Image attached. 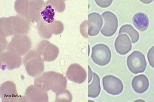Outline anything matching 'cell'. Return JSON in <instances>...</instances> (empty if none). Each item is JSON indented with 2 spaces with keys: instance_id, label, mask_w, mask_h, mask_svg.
<instances>
[{
  "instance_id": "1",
  "label": "cell",
  "mask_w": 154,
  "mask_h": 102,
  "mask_svg": "<svg viewBox=\"0 0 154 102\" xmlns=\"http://www.w3.org/2000/svg\"><path fill=\"white\" fill-rule=\"evenodd\" d=\"M34 84L45 91H52L58 95L66 90L67 80L61 73L48 71L35 77Z\"/></svg>"
},
{
  "instance_id": "2",
  "label": "cell",
  "mask_w": 154,
  "mask_h": 102,
  "mask_svg": "<svg viewBox=\"0 0 154 102\" xmlns=\"http://www.w3.org/2000/svg\"><path fill=\"white\" fill-rule=\"evenodd\" d=\"M30 29L29 22L20 16L2 17L0 19V36L7 37L26 35Z\"/></svg>"
},
{
  "instance_id": "3",
  "label": "cell",
  "mask_w": 154,
  "mask_h": 102,
  "mask_svg": "<svg viewBox=\"0 0 154 102\" xmlns=\"http://www.w3.org/2000/svg\"><path fill=\"white\" fill-rule=\"evenodd\" d=\"M44 61L37 51H29L23 59L26 73L32 77H37L42 74L45 70Z\"/></svg>"
},
{
  "instance_id": "4",
  "label": "cell",
  "mask_w": 154,
  "mask_h": 102,
  "mask_svg": "<svg viewBox=\"0 0 154 102\" xmlns=\"http://www.w3.org/2000/svg\"><path fill=\"white\" fill-rule=\"evenodd\" d=\"M31 47V40L27 35H16L9 42L6 49L8 51L21 57L28 53Z\"/></svg>"
},
{
  "instance_id": "5",
  "label": "cell",
  "mask_w": 154,
  "mask_h": 102,
  "mask_svg": "<svg viewBox=\"0 0 154 102\" xmlns=\"http://www.w3.org/2000/svg\"><path fill=\"white\" fill-rule=\"evenodd\" d=\"M37 23L38 34L43 39H50L53 34L59 35L64 30L63 24L58 21L54 20L53 23L48 24L40 19Z\"/></svg>"
},
{
  "instance_id": "6",
  "label": "cell",
  "mask_w": 154,
  "mask_h": 102,
  "mask_svg": "<svg viewBox=\"0 0 154 102\" xmlns=\"http://www.w3.org/2000/svg\"><path fill=\"white\" fill-rule=\"evenodd\" d=\"M91 58L98 65L106 66L109 63L111 59L110 49L103 44L96 45L92 48Z\"/></svg>"
},
{
  "instance_id": "7",
  "label": "cell",
  "mask_w": 154,
  "mask_h": 102,
  "mask_svg": "<svg viewBox=\"0 0 154 102\" xmlns=\"http://www.w3.org/2000/svg\"><path fill=\"white\" fill-rule=\"evenodd\" d=\"M127 64L131 72L138 74L144 72L147 63L144 55L139 51H134L128 56Z\"/></svg>"
},
{
  "instance_id": "8",
  "label": "cell",
  "mask_w": 154,
  "mask_h": 102,
  "mask_svg": "<svg viewBox=\"0 0 154 102\" xmlns=\"http://www.w3.org/2000/svg\"><path fill=\"white\" fill-rule=\"evenodd\" d=\"M36 51L43 60L46 62L54 61L59 54V49L57 46L46 40H43L38 44Z\"/></svg>"
},
{
  "instance_id": "9",
  "label": "cell",
  "mask_w": 154,
  "mask_h": 102,
  "mask_svg": "<svg viewBox=\"0 0 154 102\" xmlns=\"http://www.w3.org/2000/svg\"><path fill=\"white\" fill-rule=\"evenodd\" d=\"M49 98L47 92L42 90L35 85H29L26 88L20 102H47Z\"/></svg>"
},
{
  "instance_id": "10",
  "label": "cell",
  "mask_w": 154,
  "mask_h": 102,
  "mask_svg": "<svg viewBox=\"0 0 154 102\" xmlns=\"http://www.w3.org/2000/svg\"><path fill=\"white\" fill-rule=\"evenodd\" d=\"M0 97L2 102H20L21 97L17 91L14 83L6 81L0 87Z\"/></svg>"
},
{
  "instance_id": "11",
  "label": "cell",
  "mask_w": 154,
  "mask_h": 102,
  "mask_svg": "<svg viewBox=\"0 0 154 102\" xmlns=\"http://www.w3.org/2000/svg\"><path fill=\"white\" fill-rule=\"evenodd\" d=\"M23 60L21 57L11 52L4 51L0 54L1 68L3 71L12 70L21 66Z\"/></svg>"
},
{
  "instance_id": "12",
  "label": "cell",
  "mask_w": 154,
  "mask_h": 102,
  "mask_svg": "<svg viewBox=\"0 0 154 102\" xmlns=\"http://www.w3.org/2000/svg\"><path fill=\"white\" fill-rule=\"evenodd\" d=\"M103 20V25L101 30V34L104 36L110 37L115 34L118 27V20L114 13L106 11L102 15Z\"/></svg>"
},
{
  "instance_id": "13",
  "label": "cell",
  "mask_w": 154,
  "mask_h": 102,
  "mask_svg": "<svg viewBox=\"0 0 154 102\" xmlns=\"http://www.w3.org/2000/svg\"><path fill=\"white\" fill-rule=\"evenodd\" d=\"M102 80L103 89L108 94L117 95L122 92L123 84L119 78L108 75L103 77Z\"/></svg>"
},
{
  "instance_id": "14",
  "label": "cell",
  "mask_w": 154,
  "mask_h": 102,
  "mask_svg": "<svg viewBox=\"0 0 154 102\" xmlns=\"http://www.w3.org/2000/svg\"><path fill=\"white\" fill-rule=\"evenodd\" d=\"M66 77L71 82L81 84L86 80L87 73L85 70L78 64H71L66 71Z\"/></svg>"
},
{
  "instance_id": "15",
  "label": "cell",
  "mask_w": 154,
  "mask_h": 102,
  "mask_svg": "<svg viewBox=\"0 0 154 102\" xmlns=\"http://www.w3.org/2000/svg\"><path fill=\"white\" fill-rule=\"evenodd\" d=\"M45 4L43 0H29L27 20L29 23L37 22Z\"/></svg>"
},
{
  "instance_id": "16",
  "label": "cell",
  "mask_w": 154,
  "mask_h": 102,
  "mask_svg": "<svg viewBox=\"0 0 154 102\" xmlns=\"http://www.w3.org/2000/svg\"><path fill=\"white\" fill-rule=\"evenodd\" d=\"M103 23V19L99 13H90L88 15V35L91 36H97L101 31Z\"/></svg>"
},
{
  "instance_id": "17",
  "label": "cell",
  "mask_w": 154,
  "mask_h": 102,
  "mask_svg": "<svg viewBox=\"0 0 154 102\" xmlns=\"http://www.w3.org/2000/svg\"><path fill=\"white\" fill-rule=\"evenodd\" d=\"M115 48L119 54L125 55L132 49L131 40L126 34H120L115 42Z\"/></svg>"
},
{
  "instance_id": "18",
  "label": "cell",
  "mask_w": 154,
  "mask_h": 102,
  "mask_svg": "<svg viewBox=\"0 0 154 102\" xmlns=\"http://www.w3.org/2000/svg\"><path fill=\"white\" fill-rule=\"evenodd\" d=\"M131 84L135 92L138 94H143L148 90L149 80L146 75H139L133 78Z\"/></svg>"
},
{
  "instance_id": "19",
  "label": "cell",
  "mask_w": 154,
  "mask_h": 102,
  "mask_svg": "<svg viewBox=\"0 0 154 102\" xmlns=\"http://www.w3.org/2000/svg\"><path fill=\"white\" fill-rule=\"evenodd\" d=\"M132 22L135 27L141 31H144L148 28L149 25L148 17L146 14L139 13L134 16Z\"/></svg>"
},
{
  "instance_id": "20",
  "label": "cell",
  "mask_w": 154,
  "mask_h": 102,
  "mask_svg": "<svg viewBox=\"0 0 154 102\" xmlns=\"http://www.w3.org/2000/svg\"><path fill=\"white\" fill-rule=\"evenodd\" d=\"M93 78L91 83L88 86V96L95 98L99 96L101 92L100 78L96 73H92Z\"/></svg>"
},
{
  "instance_id": "21",
  "label": "cell",
  "mask_w": 154,
  "mask_h": 102,
  "mask_svg": "<svg viewBox=\"0 0 154 102\" xmlns=\"http://www.w3.org/2000/svg\"><path fill=\"white\" fill-rule=\"evenodd\" d=\"M29 4V0H16L14 3V9L17 13L26 20L28 18Z\"/></svg>"
},
{
  "instance_id": "22",
  "label": "cell",
  "mask_w": 154,
  "mask_h": 102,
  "mask_svg": "<svg viewBox=\"0 0 154 102\" xmlns=\"http://www.w3.org/2000/svg\"><path fill=\"white\" fill-rule=\"evenodd\" d=\"M55 10L51 5L48 3H45V7L41 13V19L46 23L51 24L54 21Z\"/></svg>"
},
{
  "instance_id": "23",
  "label": "cell",
  "mask_w": 154,
  "mask_h": 102,
  "mask_svg": "<svg viewBox=\"0 0 154 102\" xmlns=\"http://www.w3.org/2000/svg\"><path fill=\"white\" fill-rule=\"evenodd\" d=\"M119 35L123 33L128 34L131 39V43H135L139 39V33L134 28L132 25H125L122 26L119 29Z\"/></svg>"
},
{
  "instance_id": "24",
  "label": "cell",
  "mask_w": 154,
  "mask_h": 102,
  "mask_svg": "<svg viewBox=\"0 0 154 102\" xmlns=\"http://www.w3.org/2000/svg\"><path fill=\"white\" fill-rule=\"evenodd\" d=\"M64 0H47L46 3L53 7L55 11L58 13L64 12L66 8V4Z\"/></svg>"
},
{
  "instance_id": "25",
  "label": "cell",
  "mask_w": 154,
  "mask_h": 102,
  "mask_svg": "<svg viewBox=\"0 0 154 102\" xmlns=\"http://www.w3.org/2000/svg\"><path fill=\"white\" fill-rule=\"evenodd\" d=\"M72 100V95L67 90H66L62 94L56 95V102H71Z\"/></svg>"
},
{
  "instance_id": "26",
  "label": "cell",
  "mask_w": 154,
  "mask_h": 102,
  "mask_svg": "<svg viewBox=\"0 0 154 102\" xmlns=\"http://www.w3.org/2000/svg\"><path fill=\"white\" fill-rule=\"evenodd\" d=\"M113 0H94L95 3L100 7L107 8L110 6Z\"/></svg>"
},
{
  "instance_id": "27",
  "label": "cell",
  "mask_w": 154,
  "mask_h": 102,
  "mask_svg": "<svg viewBox=\"0 0 154 102\" xmlns=\"http://www.w3.org/2000/svg\"><path fill=\"white\" fill-rule=\"evenodd\" d=\"M154 47H153L148 51V61L149 64L152 67L154 68Z\"/></svg>"
},
{
  "instance_id": "28",
  "label": "cell",
  "mask_w": 154,
  "mask_h": 102,
  "mask_svg": "<svg viewBox=\"0 0 154 102\" xmlns=\"http://www.w3.org/2000/svg\"><path fill=\"white\" fill-rule=\"evenodd\" d=\"M142 3L144 4H150L153 2L154 0H140Z\"/></svg>"
},
{
  "instance_id": "29",
  "label": "cell",
  "mask_w": 154,
  "mask_h": 102,
  "mask_svg": "<svg viewBox=\"0 0 154 102\" xmlns=\"http://www.w3.org/2000/svg\"><path fill=\"white\" fill-rule=\"evenodd\" d=\"M64 1H66V0H64Z\"/></svg>"
}]
</instances>
